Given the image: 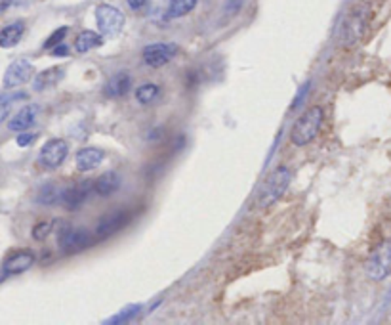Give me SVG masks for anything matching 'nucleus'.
<instances>
[{
    "instance_id": "nucleus-1",
    "label": "nucleus",
    "mask_w": 391,
    "mask_h": 325,
    "mask_svg": "<svg viewBox=\"0 0 391 325\" xmlns=\"http://www.w3.org/2000/svg\"><path fill=\"white\" fill-rule=\"evenodd\" d=\"M372 19V10L367 4H359L353 10L345 14V18L342 19L338 31V41L342 46L351 48L363 41V36L367 35L368 25Z\"/></svg>"
},
{
    "instance_id": "nucleus-2",
    "label": "nucleus",
    "mask_w": 391,
    "mask_h": 325,
    "mask_svg": "<svg viewBox=\"0 0 391 325\" xmlns=\"http://www.w3.org/2000/svg\"><path fill=\"white\" fill-rule=\"evenodd\" d=\"M292 180V170L285 165H278L277 169H273L266 176V180L261 182L260 190L256 193V207L258 209H269L273 203H277L278 199L285 195Z\"/></svg>"
},
{
    "instance_id": "nucleus-3",
    "label": "nucleus",
    "mask_w": 391,
    "mask_h": 325,
    "mask_svg": "<svg viewBox=\"0 0 391 325\" xmlns=\"http://www.w3.org/2000/svg\"><path fill=\"white\" fill-rule=\"evenodd\" d=\"M323 120H325V111L320 105H311V108L298 117L294 127L291 130V142L298 148L311 144L317 136H319L320 128H323Z\"/></svg>"
},
{
    "instance_id": "nucleus-4",
    "label": "nucleus",
    "mask_w": 391,
    "mask_h": 325,
    "mask_svg": "<svg viewBox=\"0 0 391 325\" xmlns=\"http://www.w3.org/2000/svg\"><path fill=\"white\" fill-rule=\"evenodd\" d=\"M58 245L66 254H77L92 245V234L86 228H73L69 222H60Z\"/></svg>"
},
{
    "instance_id": "nucleus-5",
    "label": "nucleus",
    "mask_w": 391,
    "mask_h": 325,
    "mask_svg": "<svg viewBox=\"0 0 391 325\" xmlns=\"http://www.w3.org/2000/svg\"><path fill=\"white\" fill-rule=\"evenodd\" d=\"M365 272L374 282H382L391 276V239H384L374 247L365 264Z\"/></svg>"
},
{
    "instance_id": "nucleus-6",
    "label": "nucleus",
    "mask_w": 391,
    "mask_h": 325,
    "mask_svg": "<svg viewBox=\"0 0 391 325\" xmlns=\"http://www.w3.org/2000/svg\"><path fill=\"white\" fill-rule=\"evenodd\" d=\"M95 24L103 36H117L125 27V14L113 4H100L95 8Z\"/></svg>"
},
{
    "instance_id": "nucleus-7",
    "label": "nucleus",
    "mask_w": 391,
    "mask_h": 325,
    "mask_svg": "<svg viewBox=\"0 0 391 325\" xmlns=\"http://www.w3.org/2000/svg\"><path fill=\"white\" fill-rule=\"evenodd\" d=\"M67 155H69V145H67L66 140L52 138V140H48L46 144L41 148L38 162H41L42 169L56 170V169H60L61 165L66 162Z\"/></svg>"
},
{
    "instance_id": "nucleus-8",
    "label": "nucleus",
    "mask_w": 391,
    "mask_h": 325,
    "mask_svg": "<svg viewBox=\"0 0 391 325\" xmlns=\"http://www.w3.org/2000/svg\"><path fill=\"white\" fill-rule=\"evenodd\" d=\"M132 211L130 209H115V211L107 212L98 220V228H95V237L98 239H109L111 235L125 228L126 224H130Z\"/></svg>"
},
{
    "instance_id": "nucleus-9",
    "label": "nucleus",
    "mask_w": 391,
    "mask_h": 325,
    "mask_svg": "<svg viewBox=\"0 0 391 325\" xmlns=\"http://www.w3.org/2000/svg\"><path fill=\"white\" fill-rule=\"evenodd\" d=\"M179 48L176 43H153L147 44L142 52L143 61L147 63L149 67H162L166 63H170V61L178 56Z\"/></svg>"
},
{
    "instance_id": "nucleus-10",
    "label": "nucleus",
    "mask_w": 391,
    "mask_h": 325,
    "mask_svg": "<svg viewBox=\"0 0 391 325\" xmlns=\"http://www.w3.org/2000/svg\"><path fill=\"white\" fill-rule=\"evenodd\" d=\"M33 75H35V67L29 60H16L8 66L4 78H2V85L6 91H14L25 83H29Z\"/></svg>"
},
{
    "instance_id": "nucleus-11",
    "label": "nucleus",
    "mask_w": 391,
    "mask_h": 325,
    "mask_svg": "<svg viewBox=\"0 0 391 325\" xmlns=\"http://www.w3.org/2000/svg\"><path fill=\"white\" fill-rule=\"evenodd\" d=\"M92 190H94V182L90 180H83L78 182V184H73V186L66 187V190L61 192L60 203L66 207L67 211H78V209L88 201Z\"/></svg>"
},
{
    "instance_id": "nucleus-12",
    "label": "nucleus",
    "mask_w": 391,
    "mask_h": 325,
    "mask_svg": "<svg viewBox=\"0 0 391 325\" xmlns=\"http://www.w3.org/2000/svg\"><path fill=\"white\" fill-rule=\"evenodd\" d=\"M35 253L33 251H27V249H24V251H16V253H12L10 257H6L4 259V262H2V272L6 274V276H18V274H24V272H27L31 268V266L35 264Z\"/></svg>"
},
{
    "instance_id": "nucleus-13",
    "label": "nucleus",
    "mask_w": 391,
    "mask_h": 325,
    "mask_svg": "<svg viewBox=\"0 0 391 325\" xmlns=\"http://www.w3.org/2000/svg\"><path fill=\"white\" fill-rule=\"evenodd\" d=\"M38 105L35 103H29V105H25L18 111V113L14 115L12 119L8 120V128L12 130V133H24V130H29L33 125L36 123V117H38Z\"/></svg>"
},
{
    "instance_id": "nucleus-14",
    "label": "nucleus",
    "mask_w": 391,
    "mask_h": 325,
    "mask_svg": "<svg viewBox=\"0 0 391 325\" xmlns=\"http://www.w3.org/2000/svg\"><path fill=\"white\" fill-rule=\"evenodd\" d=\"M132 88V77L126 71L115 73L113 77L109 78L103 88V94L107 98H122L126 96Z\"/></svg>"
},
{
    "instance_id": "nucleus-15",
    "label": "nucleus",
    "mask_w": 391,
    "mask_h": 325,
    "mask_svg": "<svg viewBox=\"0 0 391 325\" xmlns=\"http://www.w3.org/2000/svg\"><path fill=\"white\" fill-rule=\"evenodd\" d=\"M103 157H105V151L100 150V148H83L77 153V169L80 172L95 170L103 161Z\"/></svg>"
},
{
    "instance_id": "nucleus-16",
    "label": "nucleus",
    "mask_w": 391,
    "mask_h": 325,
    "mask_svg": "<svg viewBox=\"0 0 391 325\" xmlns=\"http://www.w3.org/2000/svg\"><path fill=\"white\" fill-rule=\"evenodd\" d=\"M63 77H66V69H63V67H50V69H44V71L38 73L35 77V81H33V91L44 92L48 91V88H53Z\"/></svg>"
},
{
    "instance_id": "nucleus-17",
    "label": "nucleus",
    "mask_w": 391,
    "mask_h": 325,
    "mask_svg": "<svg viewBox=\"0 0 391 325\" xmlns=\"http://www.w3.org/2000/svg\"><path fill=\"white\" fill-rule=\"evenodd\" d=\"M120 184V175L119 172H115V170H107L103 175L94 182V192L101 197H111L115 192H119Z\"/></svg>"
},
{
    "instance_id": "nucleus-18",
    "label": "nucleus",
    "mask_w": 391,
    "mask_h": 325,
    "mask_svg": "<svg viewBox=\"0 0 391 325\" xmlns=\"http://www.w3.org/2000/svg\"><path fill=\"white\" fill-rule=\"evenodd\" d=\"M103 38H105V36L101 35L100 31H80L77 35V38H75V52H78V54H86L90 50L101 46V44H103Z\"/></svg>"
},
{
    "instance_id": "nucleus-19",
    "label": "nucleus",
    "mask_w": 391,
    "mask_h": 325,
    "mask_svg": "<svg viewBox=\"0 0 391 325\" xmlns=\"http://www.w3.org/2000/svg\"><path fill=\"white\" fill-rule=\"evenodd\" d=\"M24 21H14V24L2 27V29H0V48H14V46H18L19 41L24 38Z\"/></svg>"
},
{
    "instance_id": "nucleus-20",
    "label": "nucleus",
    "mask_w": 391,
    "mask_h": 325,
    "mask_svg": "<svg viewBox=\"0 0 391 325\" xmlns=\"http://www.w3.org/2000/svg\"><path fill=\"white\" fill-rule=\"evenodd\" d=\"M199 4V0H170L168 2V10H166V16L170 19L184 18L187 14H191Z\"/></svg>"
},
{
    "instance_id": "nucleus-21",
    "label": "nucleus",
    "mask_w": 391,
    "mask_h": 325,
    "mask_svg": "<svg viewBox=\"0 0 391 325\" xmlns=\"http://www.w3.org/2000/svg\"><path fill=\"white\" fill-rule=\"evenodd\" d=\"M160 98V86L155 83H145V85L137 86L136 88V100L142 105H149L155 103Z\"/></svg>"
},
{
    "instance_id": "nucleus-22",
    "label": "nucleus",
    "mask_w": 391,
    "mask_h": 325,
    "mask_svg": "<svg viewBox=\"0 0 391 325\" xmlns=\"http://www.w3.org/2000/svg\"><path fill=\"white\" fill-rule=\"evenodd\" d=\"M61 199V190L56 184H44L38 193V203L42 205H56L60 203Z\"/></svg>"
},
{
    "instance_id": "nucleus-23",
    "label": "nucleus",
    "mask_w": 391,
    "mask_h": 325,
    "mask_svg": "<svg viewBox=\"0 0 391 325\" xmlns=\"http://www.w3.org/2000/svg\"><path fill=\"white\" fill-rule=\"evenodd\" d=\"M52 229H53L52 220H42V222H38L33 226V229H31V235H33V239L35 241H42V239H46L48 235L52 234Z\"/></svg>"
},
{
    "instance_id": "nucleus-24",
    "label": "nucleus",
    "mask_w": 391,
    "mask_h": 325,
    "mask_svg": "<svg viewBox=\"0 0 391 325\" xmlns=\"http://www.w3.org/2000/svg\"><path fill=\"white\" fill-rule=\"evenodd\" d=\"M140 312H142V306H140V304H136V306L132 304V306L125 308L120 314H117L115 318L107 319V324H125V321H128V319L136 318Z\"/></svg>"
},
{
    "instance_id": "nucleus-25",
    "label": "nucleus",
    "mask_w": 391,
    "mask_h": 325,
    "mask_svg": "<svg viewBox=\"0 0 391 325\" xmlns=\"http://www.w3.org/2000/svg\"><path fill=\"white\" fill-rule=\"evenodd\" d=\"M67 33H69V27H60V29L53 31L52 35L46 38V43H44V48L52 50L53 46H58V44L63 43V41H66Z\"/></svg>"
},
{
    "instance_id": "nucleus-26",
    "label": "nucleus",
    "mask_w": 391,
    "mask_h": 325,
    "mask_svg": "<svg viewBox=\"0 0 391 325\" xmlns=\"http://www.w3.org/2000/svg\"><path fill=\"white\" fill-rule=\"evenodd\" d=\"M36 140V134L35 133H19L18 138H16V144L19 145V148H27V145H31L33 142Z\"/></svg>"
},
{
    "instance_id": "nucleus-27",
    "label": "nucleus",
    "mask_w": 391,
    "mask_h": 325,
    "mask_svg": "<svg viewBox=\"0 0 391 325\" xmlns=\"http://www.w3.org/2000/svg\"><path fill=\"white\" fill-rule=\"evenodd\" d=\"M10 109H12V102H0V125L10 117Z\"/></svg>"
},
{
    "instance_id": "nucleus-28",
    "label": "nucleus",
    "mask_w": 391,
    "mask_h": 325,
    "mask_svg": "<svg viewBox=\"0 0 391 325\" xmlns=\"http://www.w3.org/2000/svg\"><path fill=\"white\" fill-rule=\"evenodd\" d=\"M67 54H69V48L66 46V43L58 44L52 48V56H56V58H66Z\"/></svg>"
},
{
    "instance_id": "nucleus-29",
    "label": "nucleus",
    "mask_w": 391,
    "mask_h": 325,
    "mask_svg": "<svg viewBox=\"0 0 391 325\" xmlns=\"http://www.w3.org/2000/svg\"><path fill=\"white\" fill-rule=\"evenodd\" d=\"M147 2L149 0H126L128 8H130V10H134V12H137V10L145 8V4H147Z\"/></svg>"
},
{
    "instance_id": "nucleus-30",
    "label": "nucleus",
    "mask_w": 391,
    "mask_h": 325,
    "mask_svg": "<svg viewBox=\"0 0 391 325\" xmlns=\"http://www.w3.org/2000/svg\"><path fill=\"white\" fill-rule=\"evenodd\" d=\"M14 0H0V14H4L8 10V8L12 6Z\"/></svg>"
},
{
    "instance_id": "nucleus-31",
    "label": "nucleus",
    "mask_w": 391,
    "mask_h": 325,
    "mask_svg": "<svg viewBox=\"0 0 391 325\" xmlns=\"http://www.w3.org/2000/svg\"><path fill=\"white\" fill-rule=\"evenodd\" d=\"M4 277H6V274L2 272V274H0V283H2V279H4Z\"/></svg>"
}]
</instances>
